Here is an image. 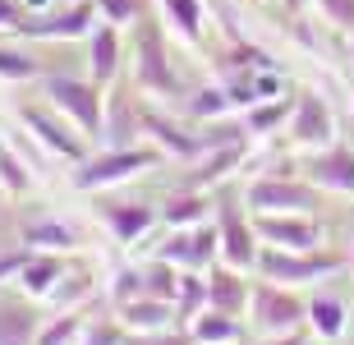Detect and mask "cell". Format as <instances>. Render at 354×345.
Wrapping results in <instances>:
<instances>
[{
  "mask_svg": "<svg viewBox=\"0 0 354 345\" xmlns=\"http://www.w3.org/2000/svg\"><path fill=\"white\" fill-rule=\"evenodd\" d=\"M161 5H166L171 24L180 28V32H184L189 41L203 37V5H198V0H161Z\"/></svg>",
  "mask_w": 354,
  "mask_h": 345,
  "instance_id": "30",
  "label": "cell"
},
{
  "mask_svg": "<svg viewBox=\"0 0 354 345\" xmlns=\"http://www.w3.org/2000/svg\"><path fill=\"white\" fill-rule=\"evenodd\" d=\"M133 74H138V88L157 97H175L180 93V79H175L171 60H166V46H161V32L152 24H143L138 32V60H133Z\"/></svg>",
  "mask_w": 354,
  "mask_h": 345,
  "instance_id": "8",
  "label": "cell"
},
{
  "mask_svg": "<svg viewBox=\"0 0 354 345\" xmlns=\"http://www.w3.org/2000/svg\"><path fill=\"white\" fill-rule=\"evenodd\" d=\"M51 0H24V10H46Z\"/></svg>",
  "mask_w": 354,
  "mask_h": 345,
  "instance_id": "43",
  "label": "cell"
},
{
  "mask_svg": "<svg viewBox=\"0 0 354 345\" xmlns=\"http://www.w3.org/2000/svg\"><path fill=\"white\" fill-rule=\"evenodd\" d=\"M308 322H313V332L322 341H336L345 332V304L336 295H317L313 304H308Z\"/></svg>",
  "mask_w": 354,
  "mask_h": 345,
  "instance_id": "24",
  "label": "cell"
},
{
  "mask_svg": "<svg viewBox=\"0 0 354 345\" xmlns=\"http://www.w3.org/2000/svg\"><path fill=\"white\" fill-rule=\"evenodd\" d=\"M83 244V235L69 221L60 216H32L24 221V249H37V253H74Z\"/></svg>",
  "mask_w": 354,
  "mask_h": 345,
  "instance_id": "15",
  "label": "cell"
},
{
  "mask_svg": "<svg viewBox=\"0 0 354 345\" xmlns=\"http://www.w3.org/2000/svg\"><path fill=\"white\" fill-rule=\"evenodd\" d=\"M216 235H221V263L230 267H253L258 263V230L244 212H239L235 198H221V212H216Z\"/></svg>",
  "mask_w": 354,
  "mask_h": 345,
  "instance_id": "7",
  "label": "cell"
},
{
  "mask_svg": "<svg viewBox=\"0 0 354 345\" xmlns=\"http://www.w3.org/2000/svg\"><path fill=\"white\" fill-rule=\"evenodd\" d=\"M111 295H115V304H124V299H138V295H147L143 272H115V281H111Z\"/></svg>",
  "mask_w": 354,
  "mask_h": 345,
  "instance_id": "35",
  "label": "cell"
},
{
  "mask_svg": "<svg viewBox=\"0 0 354 345\" xmlns=\"http://www.w3.org/2000/svg\"><path fill=\"white\" fill-rule=\"evenodd\" d=\"M83 336V308H65L60 318H51L37 332V345H74Z\"/></svg>",
  "mask_w": 354,
  "mask_h": 345,
  "instance_id": "26",
  "label": "cell"
},
{
  "mask_svg": "<svg viewBox=\"0 0 354 345\" xmlns=\"http://www.w3.org/2000/svg\"><path fill=\"white\" fill-rule=\"evenodd\" d=\"M290 106H295V102H253L249 115H244V129L249 133H272L276 124L290 120Z\"/></svg>",
  "mask_w": 354,
  "mask_h": 345,
  "instance_id": "29",
  "label": "cell"
},
{
  "mask_svg": "<svg viewBox=\"0 0 354 345\" xmlns=\"http://www.w3.org/2000/svg\"><path fill=\"white\" fill-rule=\"evenodd\" d=\"M19 120H24V129L32 133L41 147H51L55 157L74 161V166H79V161H88V147H83V138L69 129V124H60L51 111H41V106H32V102H24V106H19Z\"/></svg>",
  "mask_w": 354,
  "mask_h": 345,
  "instance_id": "9",
  "label": "cell"
},
{
  "mask_svg": "<svg viewBox=\"0 0 354 345\" xmlns=\"http://www.w3.org/2000/svg\"><path fill=\"white\" fill-rule=\"evenodd\" d=\"M157 258L184 267V272H203L221 258V235H216V226H184L157 249Z\"/></svg>",
  "mask_w": 354,
  "mask_h": 345,
  "instance_id": "6",
  "label": "cell"
},
{
  "mask_svg": "<svg viewBox=\"0 0 354 345\" xmlns=\"http://www.w3.org/2000/svg\"><path fill=\"white\" fill-rule=\"evenodd\" d=\"M322 14H327L331 24L354 28V0H322Z\"/></svg>",
  "mask_w": 354,
  "mask_h": 345,
  "instance_id": "38",
  "label": "cell"
},
{
  "mask_svg": "<svg viewBox=\"0 0 354 345\" xmlns=\"http://www.w3.org/2000/svg\"><path fill=\"white\" fill-rule=\"evenodd\" d=\"M83 336H88V345H120V341H124V332L106 327V322H102V327H88Z\"/></svg>",
  "mask_w": 354,
  "mask_h": 345,
  "instance_id": "39",
  "label": "cell"
},
{
  "mask_svg": "<svg viewBox=\"0 0 354 345\" xmlns=\"http://www.w3.org/2000/svg\"><path fill=\"white\" fill-rule=\"evenodd\" d=\"M253 267L263 272V281H276V286H308V281L336 277V272L345 267V258H341V253H327V249L290 253V249H272V244H263Z\"/></svg>",
  "mask_w": 354,
  "mask_h": 345,
  "instance_id": "1",
  "label": "cell"
},
{
  "mask_svg": "<svg viewBox=\"0 0 354 345\" xmlns=\"http://www.w3.org/2000/svg\"><path fill=\"white\" fill-rule=\"evenodd\" d=\"M41 318L24 295L0 290V345H37Z\"/></svg>",
  "mask_w": 354,
  "mask_h": 345,
  "instance_id": "14",
  "label": "cell"
},
{
  "mask_svg": "<svg viewBox=\"0 0 354 345\" xmlns=\"http://www.w3.org/2000/svg\"><path fill=\"white\" fill-rule=\"evenodd\" d=\"M290 138L299 147H327L336 143V120L317 93H299L290 106Z\"/></svg>",
  "mask_w": 354,
  "mask_h": 345,
  "instance_id": "10",
  "label": "cell"
},
{
  "mask_svg": "<svg viewBox=\"0 0 354 345\" xmlns=\"http://www.w3.org/2000/svg\"><path fill=\"white\" fill-rule=\"evenodd\" d=\"M106 14V24H129L133 14H138V0H97Z\"/></svg>",
  "mask_w": 354,
  "mask_h": 345,
  "instance_id": "36",
  "label": "cell"
},
{
  "mask_svg": "<svg viewBox=\"0 0 354 345\" xmlns=\"http://www.w3.org/2000/svg\"><path fill=\"white\" fill-rule=\"evenodd\" d=\"M46 97H51V106L83 133H102V120H106V106H102V93H97V83L88 79H74V74H46L41 79Z\"/></svg>",
  "mask_w": 354,
  "mask_h": 345,
  "instance_id": "4",
  "label": "cell"
},
{
  "mask_svg": "<svg viewBox=\"0 0 354 345\" xmlns=\"http://www.w3.org/2000/svg\"><path fill=\"white\" fill-rule=\"evenodd\" d=\"M350 263H354V230H350Z\"/></svg>",
  "mask_w": 354,
  "mask_h": 345,
  "instance_id": "44",
  "label": "cell"
},
{
  "mask_svg": "<svg viewBox=\"0 0 354 345\" xmlns=\"http://www.w3.org/2000/svg\"><path fill=\"white\" fill-rule=\"evenodd\" d=\"M244 207L253 216H308L317 212V189L286 175H263L244 189Z\"/></svg>",
  "mask_w": 354,
  "mask_h": 345,
  "instance_id": "3",
  "label": "cell"
},
{
  "mask_svg": "<svg viewBox=\"0 0 354 345\" xmlns=\"http://www.w3.org/2000/svg\"><path fill=\"white\" fill-rule=\"evenodd\" d=\"M249 318H253V327H258L263 336H286L308 318V308L290 295V286L263 281V286L249 295Z\"/></svg>",
  "mask_w": 354,
  "mask_h": 345,
  "instance_id": "5",
  "label": "cell"
},
{
  "mask_svg": "<svg viewBox=\"0 0 354 345\" xmlns=\"http://www.w3.org/2000/svg\"><path fill=\"white\" fill-rule=\"evenodd\" d=\"M143 286H147V295L175 304V295H180V272H175V263H166V258H152V263L143 267Z\"/></svg>",
  "mask_w": 354,
  "mask_h": 345,
  "instance_id": "27",
  "label": "cell"
},
{
  "mask_svg": "<svg viewBox=\"0 0 354 345\" xmlns=\"http://www.w3.org/2000/svg\"><path fill=\"white\" fill-rule=\"evenodd\" d=\"M203 212H207V198H203L198 189H184V194L166 198V207H161V221H166L171 230H184V226H198V221H203Z\"/></svg>",
  "mask_w": 354,
  "mask_h": 345,
  "instance_id": "23",
  "label": "cell"
},
{
  "mask_svg": "<svg viewBox=\"0 0 354 345\" xmlns=\"http://www.w3.org/2000/svg\"><path fill=\"white\" fill-rule=\"evenodd\" d=\"M106 230L120 239V244H138L147 230L157 226V207H147V203H115V207H106Z\"/></svg>",
  "mask_w": 354,
  "mask_h": 345,
  "instance_id": "17",
  "label": "cell"
},
{
  "mask_svg": "<svg viewBox=\"0 0 354 345\" xmlns=\"http://www.w3.org/2000/svg\"><path fill=\"white\" fill-rule=\"evenodd\" d=\"M175 299H180L184 322L194 318V313H203V308H207V277H203V272H180V295H175Z\"/></svg>",
  "mask_w": 354,
  "mask_h": 345,
  "instance_id": "28",
  "label": "cell"
},
{
  "mask_svg": "<svg viewBox=\"0 0 354 345\" xmlns=\"http://www.w3.org/2000/svg\"><path fill=\"white\" fill-rule=\"evenodd\" d=\"M102 133H106V147H133L138 133H143V111H133L124 97H115L111 115L102 120Z\"/></svg>",
  "mask_w": 354,
  "mask_h": 345,
  "instance_id": "22",
  "label": "cell"
},
{
  "mask_svg": "<svg viewBox=\"0 0 354 345\" xmlns=\"http://www.w3.org/2000/svg\"><path fill=\"white\" fill-rule=\"evenodd\" d=\"M350 65H354V46H350Z\"/></svg>",
  "mask_w": 354,
  "mask_h": 345,
  "instance_id": "45",
  "label": "cell"
},
{
  "mask_svg": "<svg viewBox=\"0 0 354 345\" xmlns=\"http://www.w3.org/2000/svg\"><path fill=\"white\" fill-rule=\"evenodd\" d=\"M88 19H92V10H88V5H79V10L60 14V19H41V24H19V28H24V32H37V37H74V32H83V28H88Z\"/></svg>",
  "mask_w": 354,
  "mask_h": 345,
  "instance_id": "25",
  "label": "cell"
},
{
  "mask_svg": "<svg viewBox=\"0 0 354 345\" xmlns=\"http://www.w3.org/2000/svg\"><path fill=\"white\" fill-rule=\"evenodd\" d=\"M143 133H152L171 157H203L207 152V143L198 138V133H189V129H180V124H171V120H161V115H152V111H143Z\"/></svg>",
  "mask_w": 354,
  "mask_h": 345,
  "instance_id": "20",
  "label": "cell"
},
{
  "mask_svg": "<svg viewBox=\"0 0 354 345\" xmlns=\"http://www.w3.org/2000/svg\"><path fill=\"white\" fill-rule=\"evenodd\" d=\"M152 166H161V152L157 147H106V152H97V157L79 161L74 166V185L79 189H106V185H120V180H133V175L152 171Z\"/></svg>",
  "mask_w": 354,
  "mask_h": 345,
  "instance_id": "2",
  "label": "cell"
},
{
  "mask_svg": "<svg viewBox=\"0 0 354 345\" xmlns=\"http://www.w3.org/2000/svg\"><path fill=\"white\" fill-rule=\"evenodd\" d=\"M249 286H244V277H239V267H212L207 272V304L221 308V313H249Z\"/></svg>",
  "mask_w": 354,
  "mask_h": 345,
  "instance_id": "16",
  "label": "cell"
},
{
  "mask_svg": "<svg viewBox=\"0 0 354 345\" xmlns=\"http://www.w3.org/2000/svg\"><path fill=\"white\" fill-rule=\"evenodd\" d=\"M189 332H194V341L198 345H230V341H239V318L235 313H221V308H203V313H194L189 318Z\"/></svg>",
  "mask_w": 354,
  "mask_h": 345,
  "instance_id": "21",
  "label": "cell"
},
{
  "mask_svg": "<svg viewBox=\"0 0 354 345\" xmlns=\"http://www.w3.org/2000/svg\"><path fill=\"white\" fill-rule=\"evenodd\" d=\"M304 175H308V185H317V189L354 194V147L327 143L322 152H313V157L304 161Z\"/></svg>",
  "mask_w": 354,
  "mask_h": 345,
  "instance_id": "11",
  "label": "cell"
},
{
  "mask_svg": "<svg viewBox=\"0 0 354 345\" xmlns=\"http://www.w3.org/2000/svg\"><path fill=\"white\" fill-rule=\"evenodd\" d=\"M230 345H244V341H230Z\"/></svg>",
  "mask_w": 354,
  "mask_h": 345,
  "instance_id": "46",
  "label": "cell"
},
{
  "mask_svg": "<svg viewBox=\"0 0 354 345\" xmlns=\"http://www.w3.org/2000/svg\"><path fill=\"white\" fill-rule=\"evenodd\" d=\"M60 277H65V258H60V253H37V249H32V253H28V263H24V272H19V290L46 299Z\"/></svg>",
  "mask_w": 354,
  "mask_h": 345,
  "instance_id": "19",
  "label": "cell"
},
{
  "mask_svg": "<svg viewBox=\"0 0 354 345\" xmlns=\"http://www.w3.org/2000/svg\"><path fill=\"white\" fill-rule=\"evenodd\" d=\"M253 230H258L263 244L290 249V253H304V249H317L322 244V226L317 221H304V216H253Z\"/></svg>",
  "mask_w": 354,
  "mask_h": 345,
  "instance_id": "12",
  "label": "cell"
},
{
  "mask_svg": "<svg viewBox=\"0 0 354 345\" xmlns=\"http://www.w3.org/2000/svg\"><path fill=\"white\" fill-rule=\"evenodd\" d=\"M115 313H120V327L133 332V336H157L175 322V304L171 299H157V295L124 299V304H115Z\"/></svg>",
  "mask_w": 354,
  "mask_h": 345,
  "instance_id": "13",
  "label": "cell"
},
{
  "mask_svg": "<svg viewBox=\"0 0 354 345\" xmlns=\"http://www.w3.org/2000/svg\"><path fill=\"white\" fill-rule=\"evenodd\" d=\"M88 69H92V83H111L120 69V28L115 24H102L92 28L88 37Z\"/></svg>",
  "mask_w": 354,
  "mask_h": 345,
  "instance_id": "18",
  "label": "cell"
},
{
  "mask_svg": "<svg viewBox=\"0 0 354 345\" xmlns=\"http://www.w3.org/2000/svg\"><path fill=\"white\" fill-rule=\"evenodd\" d=\"M225 106H230V97H225V88H207V93H194V97H189V111H194V115H203V120L221 115Z\"/></svg>",
  "mask_w": 354,
  "mask_h": 345,
  "instance_id": "34",
  "label": "cell"
},
{
  "mask_svg": "<svg viewBox=\"0 0 354 345\" xmlns=\"http://www.w3.org/2000/svg\"><path fill=\"white\" fill-rule=\"evenodd\" d=\"M88 290H92V277H88V272H74V277L65 272V277L55 281V290L46 295V299H51V304H60V308H79V299Z\"/></svg>",
  "mask_w": 354,
  "mask_h": 345,
  "instance_id": "31",
  "label": "cell"
},
{
  "mask_svg": "<svg viewBox=\"0 0 354 345\" xmlns=\"http://www.w3.org/2000/svg\"><path fill=\"white\" fill-rule=\"evenodd\" d=\"M147 341H152V345H198L194 332H171V327H166V332H157V336H147Z\"/></svg>",
  "mask_w": 354,
  "mask_h": 345,
  "instance_id": "41",
  "label": "cell"
},
{
  "mask_svg": "<svg viewBox=\"0 0 354 345\" xmlns=\"http://www.w3.org/2000/svg\"><path fill=\"white\" fill-rule=\"evenodd\" d=\"M0 185H5V194H24L28 189V166L14 157L10 147H0Z\"/></svg>",
  "mask_w": 354,
  "mask_h": 345,
  "instance_id": "33",
  "label": "cell"
},
{
  "mask_svg": "<svg viewBox=\"0 0 354 345\" xmlns=\"http://www.w3.org/2000/svg\"><path fill=\"white\" fill-rule=\"evenodd\" d=\"M0 79L5 83H28V79H37V60L24 51H5L0 46Z\"/></svg>",
  "mask_w": 354,
  "mask_h": 345,
  "instance_id": "32",
  "label": "cell"
},
{
  "mask_svg": "<svg viewBox=\"0 0 354 345\" xmlns=\"http://www.w3.org/2000/svg\"><path fill=\"white\" fill-rule=\"evenodd\" d=\"M267 345H308V336H299V332H286V336H276V341H267Z\"/></svg>",
  "mask_w": 354,
  "mask_h": 345,
  "instance_id": "42",
  "label": "cell"
},
{
  "mask_svg": "<svg viewBox=\"0 0 354 345\" xmlns=\"http://www.w3.org/2000/svg\"><path fill=\"white\" fill-rule=\"evenodd\" d=\"M24 0H0V28H19L24 24Z\"/></svg>",
  "mask_w": 354,
  "mask_h": 345,
  "instance_id": "40",
  "label": "cell"
},
{
  "mask_svg": "<svg viewBox=\"0 0 354 345\" xmlns=\"http://www.w3.org/2000/svg\"><path fill=\"white\" fill-rule=\"evenodd\" d=\"M28 253L32 249H5L0 253V281H19V272H24V263H28Z\"/></svg>",
  "mask_w": 354,
  "mask_h": 345,
  "instance_id": "37",
  "label": "cell"
}]
</instances>
